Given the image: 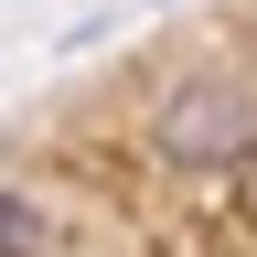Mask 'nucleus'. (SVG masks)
Returning <instances> with one entry per match:
<instances>
[{
  "instance_id": "obj_1",
  "label": "nucleus",
  "mask_w": 257,
  "mask_h": 257,
  "mask_svg": "<svg viewBox=\"0 0 257 257\" xmlns=\"http://www.w3.org/2000/svg\"><path fill=\"white\" fill-rule=\"evenodd\" d=\"M161 150L182 161V172H225V161H246V96L225 75H193L161 96Z\"/></svg>"
},
{
  "instance_id": "obj_2",
  "label": "nucleus",
  "mask_w": 257,
  "mask_h": 257,
  "mask_svg": "<svg viewBox=\"0 0 257 257\" xmlns=\"http://www.w3.org/2000/svg\"><path fill=\"white\" fill-rule=\"evenodd\" d=\"M0 236H11V257H32V204L11 193V214H0Z\"/></svg>"
}]
</instances>
